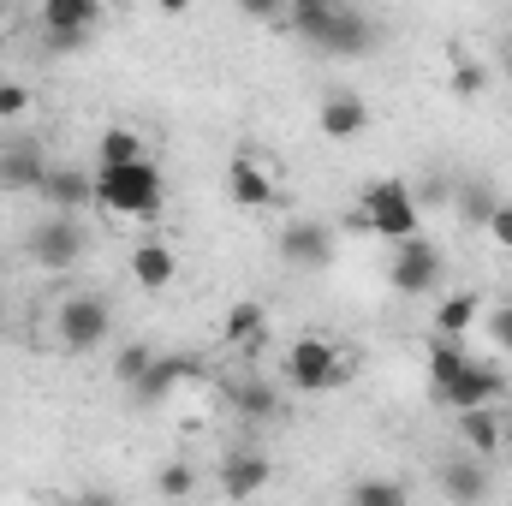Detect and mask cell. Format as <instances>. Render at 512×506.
<instances>
[{"label": "cell", "instance_id": "cb8c5ba5", "mask_svg": "<svg viewBox=\"0 0 512 506\" xmlns=\"http://www.w3.org/2000/svg\"><path fill=\"white\" fill-rule=\"evenodd\" d=\"M411 489L393 483V477H370V483H352V506H405Z\"/></svg>", "mask_w": 512, "mask_h": 506}, {"label": "cell", "instance_id": "e0dca14e", "mask_svg": "<svg viewBox=\"0 0 512 506\" xmlns=\"http://www.w3.org/2000/svg\"><path fill=\"white\" fill-rule=\"evenodd\" d=\"M221 334H227V346H239V352H262V340H268V310H262L256 298L227 304V322H221Z\"/></svg>", "mask_w": 512, "mask_h": 506}, {"label": "cell", "instance_id": "d6a6232c", "mask_svg": "<svg viewBox=\"0 0 512 506\" xmlns=\"http://www.w3.org/2000/svg\"><path fill=\"white\" fill-rule=\"evenodd\" d=\"M483 227H489V239H495V245H501V251H512V203H495V209H489V221H483Z\"/></svg>", "mask_w": 512, "mask_h": 506}, {"label": "cell", "instance_id": "5b68a950", "mask_svg": "<svg viewBox=\"0 0 512 506\" xmlns=\"http://www.w3.org/2000/svg\"><path fill=\"white\" fill-rule=\"evenodd\" d=\"M24 251H30V262H36V268H48V274H66V268H78V262H84L90 239H84V221H78V215L54 209L48 221H36V227H30Z\"/></svg>", "mask_w": 512, "mask_h": 506}, {"label": "cell", "instance_id": "9a60e30c", "mask_svg": "<svg viewBox=\"0 0 512 506\" xmlns=\"http://www.w3.org/2000/svg\"><path fill=\"white\" fill-rule=\"evenodd\" d=\"M42 197H48L54 209H66V215H78V209H96V173H78V167H48V179H42Z\"/></svg>", "mask_w": 512, "mask_h": 506}, {"label": "cell", "instance_id": "5bb4252c", "mask_svg": "<svg viewBox=\"0 0 512 506\" xmlns=\"http://www.w3.org/2000/svg\"><path fill=\"white\" fill-rule=\"evenodd\" d=\"M42 179H48V155L30 137H18V143L0 149V185L6 191H42Z\"/></svg>", "mask_w": 512, "mask_h": 506}, {"label": "cell", "instance_id": "74e56055", "mask_svg": "<svg viewBox=\"0 0 512 506\" xmlns=\"http://www.w3.org/2000/svg\"><path fill=\"white\" fill-rule=\"evenodd\" d=\"M0 322H6V298H0Z\"/></svg>", "mask_w": 512, "mask_h": 506}, {"label": "cell", "instance_id": "7402d4cb", "mask_svg": "<svg viewBox=\"0 0 512 506\" xmlns=\"http://www.w3.org/2000/svg\"><path fill=\"white\" fill-rule=\"evenodd\" d=\"M137 155H149V149H143V137H137L131 126H108V131H102V143H96V167L137 161Z\"/></svg>", "mask_w": 512, "mask_h": 506}, {"label": "cell", "instance_id": "4316f807", "mask_svg": "<svg viewBox=\"0 0 512 506\" xmlns=\"http://www.w3.org/2000/svg\"><path fill=\"white\" fill-rule=\"evenodd\" d=\"M149 358H155V352H149L143 340H126V346L114 352V381H120V387H131V381L149 370Z\"/></svg>", "mask_w": 512, "mask_h": 506}, {"label": "cell", "instance_id": "ab89813d", "mask_svg": "<svg viewBox=\"0 0 512 506\" xmlns=\"http://www.w3.org/2000/svg\"><path fill=\"white\" fill-rule=\"evenodd\" d=\"M120 6H126V0H120Z\"/></svg>", "mask_w": 512, "mask_h": 506}, {"label": "cell", "instance_id": "3957f363", "mask_svg": "<svg viewBox=\"0 0 512 506\" xmlns=\"http://www.w3.org/2000/svg\"><path fill=\"white\" fill-rule=\"evenodd\" d=\"M358 233H376V239H405V233H417L423 227V203H417V191L405 185V179H376V185H364V197H358V209L346 215Z\"/></svg>", "mask_w": 512, "mask_h": 506}, {"label": "cell", "instance_id": "8992f818", "mask_svg": "<svg viewBox=\"0 0 512 506\" xmlns=\"http://www.w3.org/2000/svg\"><path fill=\"white\" fill-rule=\"evenodd\" d=\"M387 286H393L399 298H429V292L441 286V251H435V239H423V233H405V239H393Z\"/></svg>", "mask_w": 512, "mask_h": 506}, {"label": "cell", "instance_id": "d6986e66", "mask_svg": "<svg viewBox=\"0 0 512 506\" xmlns=\"http://www.w3.org/2000/svg\"><path fill=\"white\" fill-rule=\"evenodd\" d=\"M441 495L459 501V506L483 501V495H489V471H483L477 459H447V465H441Z\"/></svg>", "mask_w": 512, "mask_h": 506}, {"label": "cell", "instance_id": "6da1fadb", "mask_svg": "<svg viewBox=\"0 0 512 506\" xmlns=\"http://www.w3.org/2000/svg\"><path fill=\"white\" fill-rule=\"evenodd\" d=\"M161 197H167V179H161V167H155L149 155L96 167V209H102V215H131V221H143V215L161 209Z\"/></svg>", "mask_w": 512, "mask_h": 506}, {"label": "cell", "instance_id": "ffe728a7", "mask_svg": "<svg viewBox=\"0 0 512 506\" xmlns=\"http://www.w3.org/2000/svg\"><path fill=\"white\" fill-rule=\"evenodd\" d=\"M256 489H268V459H256V453L221 459V495L245 501V495H256Z\"/></svg>", "mask_w": 512, "mask_h": 506}, {"label": "cell", "instance_id": "e575fe53", "mask_svg": "<svg viewBox=\"0 0 512 506\" xmlns=\"http://www.w3.org/2000/svg\"><path fill=\"white\" fill-rule=\"evenodd\" d=\"M501 66H507V78H512V30H507V48H501Z\"/></svg>", "mask_w": 512, "mask_h": 506}, {"label": "cell", "instance_id": "277c9868", "mask_svg": "<svg viewBox=\"0 0 512 506\" xmlns=\"http://www.w3.org/2000/svg\"><path fill=\"white\" fill-rule=\"evenodd\" d=\"M352 370V358L328 340V334H298L292 340V352H286V381L298 387V393H328V387H340Z\"/></svg>", "mask_w": 512, "mask_h": 506}, {"label": "cell", "instance_id": "4dcf8cb0", "mask_svg": "<svg viewBox=\"0 0 512 506\" xmlns=\"http://www.w3.org/2000/svg\"><path fill=\"white\" fill-rule=\"evenodd\" d=\"M239 12H245V18H256V24H286L292 0H239Z\"/></svg>", "mask_w": 512, "mask_h": 506}, {"label": "cell", "instance_id": "ac0fdd59", "mask_svg": "<svg viewBox=\"0 0 512 506\" xmlns=\"http://www.w3.org/2000/svg\"><path fill=\"white\" fill-rule=\"evenodd\" d=\"M459 441L477 453V459H495L501 447H507V435H501V417H495V405H471V411H459Z\"/></svg>", "mask_w": 512, "mask_h": 506}, {"label": "cell", "instance_id": "ba28073f", "mask_svg": "<svg viewBox=\"0 0 512 506\" xmlns=\"http://www.w3.org/2000/svg\"><path fill=\"white\" fill-rule=\"evenodd\" d=\"M280 262L286 268H298V274H322V268H334V227L328 221H286L280 227Z\"/></svg>", "mask_w": 512, "mask_h": 506}, {"label": "cell", "instance_id": "7c38bea8", "mask_svg": "<svg viewBox=\"0 0 512 506\" xmlns=\"http://www.w3.org/2000/svg\"><path fill=\"white\" fill-rule=\"evenodd\" d=\"M227 197H233V209H274V173H268V161L262 155H233L227 161Z\"/></svg>", "mask_w": 512, "mask_h": 506}, {"label": "cell", "instance_id": "1f68e13d", "mask_svg": "<svg viewBox=\"0 0 512 506\" xmlns=\"http://www.w3.org/2000/svg\"><path fill=\"white\" fill-rule=\"evenodd\" d=\"M489 340H495V352H512V304L489 310Z\"/></svg>", "mask_w": 512, "mask_h": 506}, {"label": "cell", "instance_id": "836d02e7", "mask_svg": "<svg viewBox=\"0 0 512 506\" xmlns=\"http://www.w3.org/2000/svg\"><path fill=\"white\" fill-rule=\"evenodd\" d=\"M161 12H167V18H179V12H191V0H161Z\"/></svg>", "mask_w": 512, "mask_h": 506}, {"label": "cell", "instance_id": "4fadbf2b", "mask_svg": "<svg viewBox=\"0 0 512 506\" xmlns=\"http://www.w3.org/2000/svg\"><path fill=\"white\" fill-rule=\"evenodd\" d=\"M191 376H197V364H191L185 352H155V358H149V370L131 381V399L155 405V399H167V393H173L179 381H191Z\"/></svg>", "mask_w": 512, "mask_h": 506}, {"label": "cell", "instance_id": "f1b7e54d", "mask_svg": "<svg viewBox=\"0 0 512 506\" xmlns=\"http://www.w3.org/2000/svg\"><path fill=\"white\" fill-rule=\"evenodd\" d=\"M155 489H161L167 501H185V495H197V477H191V465H167V471L155 477Z\"/></svg>", "mask_w": 512, "mask_h": 506}, {"label": "cell", "instance_id": "2e32d148", "mask_svg": "<svg viewBox=\"0 0 512 506\" xmlns=\"http://www.w3.org/2000/svg\"><path fill=\"white\" fill-rule=\"evenodd\" d=\"M173 274H179V256H173V245H161V239H143V245L131 251V280H137L143 292H161V286H173Z\"/></svg>", "mask_w": 512, "mask_h": 506}, {"label": "cell", "instance_id": "8d00e7d4", "mask_svg": "<svg viewBox=\"0 0 512 506\" xmlns=\"http://www.w3.org/2000/svg\"><path fill=\"white\" fill-rule=\"evenodd\" d=\"M292 6H316V0H292Z\"/></svg>", "mask_w": 512, "mask_h": 506}, {"label": "cell", "instance_id": "7a4b0ae2", "mask_svg": "<svg viewBox=\"0 0 512 506\" xmlns=\"http://www.w3.org/2000/svg\"><path fill=\"white\" fill-rule=\"evenodd\" d=\"M286 24H292L310 48H322V54H334V60H346V54H370V42H376L370 18H364V12H346V6H334V0L292 6V12H286Z\"/></svg>", "mask_w": 512, "mask_h": 506}, {"label": "cell", "instance_id": "f546056e", "mask_svg": "<svg viewBox=\"0 0 512 506\" xmlns=\"http://www.w3.org/2000/svg\"><path fill=\"white\" fill-rule=\"evenodd\" d=\"M483 84H489V72H483L477 60H465V54H453V90H459V96H477Z\"/></svg>", "mask_w": 512, "mask_h": 506}, {"label": "cell", "instance_id": "8fae6325", "mask_svg": "<svg viewBox=\"0 0 512 506\" xmlns=\"http://www.w3.org/2000/svg\"><path fill=\"white\" fill-rule=\"evenodd\" d=\"M316 131H322L328 143H352V137H364V131H370V102H364L358 90H328L322 108H316Z\"/></svg>", "mask_w": 512, "mask_h": 506}, {"label": "cell", "instance_id": "83f0119b", "mask_svg": "<svg viewBox=\"0 0 512 506\" xmlns=\"http://www.w3.org/2000/svg\"><path fill=\"white\" fill-rule=\"evenodd\" d=\"M30 114V90L18 84V78H0V126H12V120H24Z\"/></svg>", "mask_w": 512, "mask_h": 506}, {"label": "cell", "instance_id": "603a6c76", "mask_svg": "<svg viewBox=\"0 0 512 506\" xmlns=\"http://www.w3.org/2000/svg\"><path fill=\"white\" fill-rule=\"evenodd\" d=\"M233 405L245 417H280V387L274 381H239L233 387Z\"/></svg>", "mask_w": 512, "mask_h": 506}, {"label": "cell", "instance_id": "52a82bcc", "mask_svg": "<svg viewBox=\"0 0 512 506\" xmlns=\"http://www.w3.org/2000/svg\"><path fill=\"white\" fill-rule=\"evenodd\" d=\"M114 328V310L96 298V292H72L60 310H54V334H60V352H96Z\"/></svg>", "mask_w": 512, "mask_h": 506}, {"label": "cell", "instance_id": "30bf717a", "mask_svg": "<svg viewBox=\"0 0 512 506\" xmlns=\"http://www.w3.org/2000/svg\"><path fill=\"white\" fill-rule=\"evenodd\" d=\"M96 0H42V36H48V48H78V42H90V30H96Z\"/></svg>", "mask_w": 512, "mask_h": 506}, {"label": "cell", "instance_id": "484cf974", "mask_svg": "<svg viewBox=\"0 0 512 506\" xmlns=\"http://www.w3.org/2000/svg\"><path fill=\"white\" fill-rule=\"evenodd\" d=\"M495 203H501V197H495L489 185H477V179H465V185H459V221H465V227H483Z\"/></svg>", "mask_w": 512, "mask_h": 506}, {"label": "cell", "instance_id": "9c48e42d", "mask_svg": "<svg viewBox=\"0 0 512 506\" xmlns=\"http://www.w3.org/2000/svg\"><path fill=\"white\" fill-rule=\"evenodd\" d=\"M501 393H507V376H501L495 364H477V358H471V364H465V370H459L453 381H441V387H435V399H441L447 411H471V405H495Z\"/></svg>", "mask_w": 512, "mask_h": 506}, {"label": "cell", "instance_id": "d590c367", "mask_svg": "<svg viewBox=\"0 0 512 506\" xmlns=\"http://www.w3.org/2000/svg\"><path fill=\"white\" fill-rule=\"evenodd\" d=\"M501 435H507V447H512V411H507V417H501Z\"/></svg>", "mask_w": 512, "mask_h": 506}, {"label": "cell", "instance_id": "44dd1931", "mask_svg": "<svg viewBox=\"0 0 512 506\" xmlns=\"http://www.w3.org/2000/svg\"><path fill=\"white\" fill-rule=\"evenodd\" d=\"M477 316H483V292H447L441 298V310H435V334H465V328H477Z\"/></svg>", "mask_w": 512, "mask_h": 506}, {"label": "cell", "instance_id": "f35d334b", "mask_svg": "<svg viewBox=\"0 0 512 506\" xmlns=\"http://www.w3.org/2000/svg\"><path fill=\"white\" fill-rule=\"evenodd\" d=\"M0 6H12V0H0Z\"/></svg>", "mask_w": 512, "mask_h": 506}, {"label": "cell", "instance_id": "d4e9b609", "mask_svg": "<svg viewBox=\"0 0 512 506\" xmlns=\"http://www.w3.org/2000/svg\"><path fill=\"white\" fill-rule=\"evenodd\" d=\"M465 364H471V358L459 352V340H453V334H441V340L429 346V381H435V387H441V381H453Z\"/></svg>", "mask_w": 512, "mask_h": 506}]
</instances>
